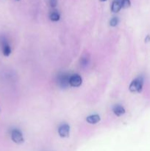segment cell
<instances>
[{
	"instance_id": "cell-1",
	"label": "cell",
	"mask_w": 150,
	"mask_h": 151,
	"mask_svg": "<svg viewBox=\"0 0 150 151\" xmlns=\"http://www.w3.org/2000/svg\"><path fill=\"white\" fill-rule=\"evenodd\" d=\"M143 85H144V79L141 77L136 78L129 85V91L133 93H139L142 91Z\"/></svg>"
},
{
	"instance_id": "cell-2",
	"label": "cell",
	"mask_w": 150,
	"mask_h": 151,
	"mask_svg": "<svg viewBox=\"0 0 150 151\" xmlns=\"http://www.w3.org/2000/svg\"><path fill=\"white\" fill-rule=\"evenodd\" d=\"M12 140L16 144H22L24 142L21 132L17 129H14L11 132Z\"/></svg>"
},
{
	"instance_id": "cell-3",
	"label": "cell",
	"mask_w": 150,
	"mask_h": 151,
	"mask_svg": "<svg viewBox=\"0 0 150 151\" xmlns=\"http://www.w3.org/2000/svg\"><path fill=\"white\" fill-rule=\"evenodd\" d=\"M70 78L71 77L67 74H63V75H60V77L58 78V82H57L59 86L62 88H66L68 86L70 85L69 84Z\"/></svg>"
},
{
	"instance_id": "cell-4",
	"label": "cell",
	"mask_w": 150,
	"mask_h": 151,
	"mask_svg": "<svg viewBox=\"0 0 150 151\" xmlns=\"http://www.w3.org/2000/svg\"><path fill=\"white\" fill-rule=\"evenodd\" d=\"M82 79L79 75H74L71 76L69 84L73 87H79L82 85Z\"/></svg>"
},
{
	"instance_id": "cell-5",
	"label": "cell",
	"mask_w": 150,
	"mask_h": 151,
	"mask_svg": "<svg viewBox=\"0 0 150 151\" xmlns=\"http://www.w3.org/2000/svg\"><path fill=\"white\" fill-rule=\"evenodd\" d=\"M1 50H2V53L4 56L7 57L11 53V48H10V45L6 41L5 38H1Z\"/></svg>"
},
{
	"instance_id": "cell-6",
	"label": "cell",
	"mask_w": 150,
	"mask_h": 151,
	"mask_svg": "<svg viewBox=\"0 0 150 151\" xmlns=\"http://www.w3.org/2000/svg\"><path fill=\"white\" fill-rule=\"evenodd\" d=\"M69 131H70V127L67 124H63L58 129L59 135L63 137V138H66V137H69Z\"/></svg>"
},
{
	"instance_id": "cell-7",
	"label": "cell",
	"mask_w": 150,
	"mask_h": 151,
	"mask_svg": "<svg viewBox=\"0 0 150 151\" xmlns=\"http://www.w3.org/2000/svg\"><path fill=\"white\" fill-rule=\"evenodd\" d=\"M122 8L121 0H114L112 3L111 10L113 13H118Z\"/></svg>"
},
{
	"instance_id": "cell-8",
	"label": "cell",
	"mask_w": 150,
	"mask_h": 151,
	"mask_svg": "<svg viewBox=\"0 0 150 151\" xmlns=\"http://www.w3.org/2000/svg\"><path fill=\"white\" fill-rule=\"evenodd\" d=\"M100 119H101V118H100V116L98 114H94L88 116L87 117L86 120L90 124H96L99 122Z\"/></svg>"
},
{
	"instance_id": "cell-9",
	"label": "cell",
	"mask_w": 150,
	"mask_h": 151,
	"mask_svg": "<svg viewBox=\"0 0 150 151\" xmlns=\"http://www.w3.org/2000/svg\"><path fill=\"white\" fill-rule=\"evenodd\" d=\"M113 112H114V114L116 115V116H119L124 114L125 109H124L123 106L117 105V106H115L114 108H113Z\"/></svg>"
},
{
	"instance_id": "cell-10",
	"label": "cell",
	"mask_w": 150,
	"mask_h": 151,
	"mask_svg": "<svg viewBox=\"0 0 150 151\" xmlns=\"http://www.w3.org/2000/svg\"><path fill=\"white\" fill-rule=\"evenodd\" d=\"M50 20L52 21V22H57V21L60 20V14H59L57 12H52V13L50 14Z\"/></svg>"
},
{
	"instance_id": "cell-11",
	"label": "cell",
	"mask_w": 150,
	"mask_h": 151,
	"mask_svg": "<svg viewBox=\"0 0 150 151\" xmlns=\"http://www.w3.org/2000/svg\"><path fill=\"white\" fill-rule=\"evenodd\" d=\"M121 5L122 8H128L131 5L130 0H121Z\"/></svg>"
},
{
	"instance_id": "cell-12",
	"label": "cell",
	"mask_w": 150,
	"mask_h": 151,
	"mask_svg": "<svg viewBox=\"0 0 150 151\" xmlns=\"http://www.w3.org/2000/svg\"><path fill=\"white\" fill-rule=\"evenodd\" d=\"M118 23H119V19L116 17L113 18L110 22V24L111 27H116L118 24Z\"/></svg>"
},
{
	"instance_id": "cell-13",
	"label": "cell",
	"mask_w": 150,
	"mask_h": 151,
	"mask_svg": "<svg viewBox=\"0 0 150 151\" xmlns=\"http://www.w3.org/2000/svg\"><path fill=\"white\" fill-rule=\"evenodd\" d=\"M49 3L51 7H55L57 4V0H49Z\"/></svg>"
},
{
	"instance_id": "cell-14",
	"label": "cell",
	"mask_w": 150,
	"mask_h": 151,
	"mask_svg": "<svg viewBox=\"0 0 150 151\" xmlns=\"http://www.w3.org/2000/svg\"><path fill=\"white\" fill-rule=\"evenodd\" d=\"M100 1H107V0H99Z\"/></svg>"
}]
</instances>
